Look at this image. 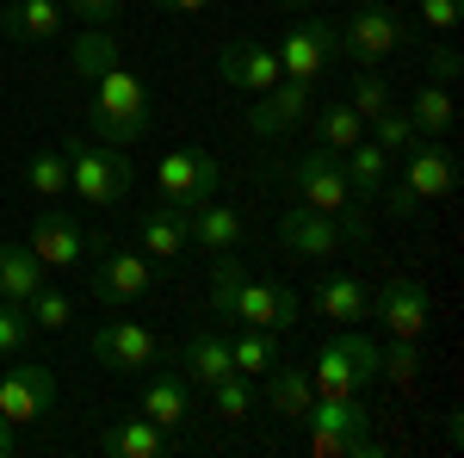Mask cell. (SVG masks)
I'll return each instance as SVG.
<instances>
[{"instance_id":"f35d334b","label":"cell","mask_w":464,"mask_h":458,"mask_svg":"<svg viewBox=\"0 0 464 458\" xmlns=\"http://www.w3.org/2000/svg\"><path fill=\"white\" fill-rule=\"evenodd\" d=\"M372 131H378V149H384V155H402V149L415 142V124H409L402 106H384L378 118H372Z\"/></svg>"},{"instance_id":"b9f144b4","label":"cell","mask_w":464,"mask_h":458,"mask_svg":"<svg viewBox=\"0 0 464 458\" xmlns=\"http://www.w3.org/2000/svg\"><path fill=\"white\" fill-rule=\"evenodd\" d=\"M428 81L452 87V81H459V50H433V56H428Z\"/></svg>"},{"instance_id":"d590c367","label":"cell","mask_w":464,"mask_h":458,"mask_svg":"<svg viewBox=\"0 0 464 458\" xmlns=\"http://www.w3.org/2000/svg\"><path fill=\"white\" fill-rule=\"evenodd\" d=\"M32 317H25V304H13V297H0V359H13V353H32Z\"/></svg>"},{"instance_id":"83f0119b","label":"cell","mask_w":464,"mask_h":458,"mask_svg":"<svg viewBox=\"0 0 464 458\" xmlns=\"http://www.w3.org/2000/svg\"><path fill=\"white\" fill-rule=\"evenodd\" d=\"M310 118H316V149H328V155H347L359 137H365V118H359L347 100H328V106H310Z\"/></svg>"},{"instance_id":"8992f818","label":"cell","mask_w":464,"mask_h":458,"mask_svg":"<svg viewBox=\"0 0 464 458\" xmlns=\"http://www.w3.org/2000/svg\"><path fill=\"white\" fill-rule=\"evenodd\" d=\"M310 385H316V396H365V390L378 385V341H365V335L322 341Z\"/></svg>"},{"instance_id":"836d02e7","label":"cell","mask_w":464,"mask_h":458,"mask_svg":"<svg viewBox=\"0 0 464 458\" xmlns=\"http://www.w3.org/2000/svg\"><path fill=\"white\" fill-rule=\"evenodd\" d=\"M211 409L223 415V422H248L254 415V385L242 378V372H223L211 385Z\"/></svg>"},{"instance_id":"7c38bea8","label":"cell","mask_w":464,"mask_h":458,"mask_svg":"<svg viewBox=\"0 0 464 458\" xmlns=\"http://www.w3.org/2000/svg\"><path fill=\"white\" fill-rule=\"evenodd\" d=\"M353 236H347V223L328 211H310V205H291V211H279V248L285 254H297V260H328L334 248H347Z\"/></svg>"},{"instance_id":"74e56055","label":"cell","mask_w":464,"mask_h":458,"mask_svg":"<svg viewBox=\"0 0 464 458\" xmlns=\"http://www.w3.org/2000/svg\"><path fill=\"white\" fill-rule=\"evenodd\" d=\"M316 458H378V434H310Z\"/></svg>"},{"instance_id":"f6af8a7d","label":"cell","mask_w":464,"mask_h":458,"mask_svg":"<svg viewBox=\"0 0 464 458\" xmlns=\"http://www.w3.org/2000/svg\"><path fill=\"white\" fill-rule=\"evenodd\" d=\"M279 6H297V13H310V6H316V0H279Z\"/></svg>"},{"instance_id":"e0dca14e","label":"cell","mask_w":464,"mask_h":458,"mask_svg":"<svg viewBox=\"0 0 464 458\" xmlns=\"http://www.w3.org/2000/svg\"><path fill=\"white\" fill-rule=\"evenodd\" d=\"M44 260V267H56V273H69V267H81L87 254H93V236L81 229V217L69 211H44L32 217V242H25Z\"/></svg>"},{"instance_id":"2e32d148","label":"cell","mask_w":464,"mask_h":458,"mask_svg":"<svg viewBox=\"0 0 464 458\" xmlns=\"http://www.w3.org/2000/svg\"><path fill=\"white\" fill-rule=\"evenodd\" d=\"M316 106V87L310 81H273L266 93H254V112H248V131L254 137H285L297 131Z\"/></svg>"},{"instance_id":"277c9868","label":"cell","mask_w":464,"mask_h":458,"mask_svg":"<svg viewBox=\"0 0 464 458\" xmlns=\"http://www.w3.org/2000/svg\"><path fill=\"white\" fill-rule=\"evenodd\" d=\"M402 44H409V19H402L396 6H384V0H353V13H347L341 32H334V50H341L353 69H378Z\"/></svg>"},{"instance_id":"ac0fdd59","label":"cell","mask_w":464,"mask_h":458,"mask_svg":"<svg viewBox=\"0 0 464 458\" xmlns=\"http://www.w3.org/2000/svg\"><path fill=\"white\" fill-rule=\"evenodd\" d=\"M217 74H223V87H236V93H266V87L279 81V56H273L260 37H236V44L217 50Z\"/></svg>"},{"instance_id":"8fae6325","label":"cell","mask_w":464,"mask_h":458,"mask_svg":"<svg viewBox=\"0 0 464 458\" xmlns=\"http://www.w3.org/2000/svg\"><path fill=\"white\" fill-rule=\"evenodd\" d=\"M279 81H310L316 87L322 74H328V56H334V32H328V19H297L285 25L279 37Z\"/></svg>"},{"instance_id":"e575fe53","label":"cell","mask_w":464,"mask_h":458,"mask_svg":"<svg viewBox=\"0 0 464 458\" xmlns=\"http://www.w3.org/2000/svg\"><path fill=\"white\" fill-rule=\"evenodd\" d=\"M347 106H353L359 118L372 124L378 112L391 106V87H384V74H378V69H353V87H347Z\"/></svg>"},{"instance_id":"ab89813d","label":"cell","mask_w":464,"mask_h":458,"mask_svg":"<svg viewBox=\"0 0 464 458\" xmlns=\"http://www.w3.org/2000/svg\"><path fill=\"white\" fill-rule=\"evenodd\" d=\"M63 13H69V19H87V25H118V19H124V0H63Z\"/></svg>"},{"instance_id":"1f68e13d","label":"cell","mask_w":464,"mask_h":458,"mask_svg":"<svg viewBox=\"0 0 464 458\" xmlns=\"http://www.w3.org/2000/svg\"><path fill=\"white\" fill-rule=\"evenodd\" d=\"M25 317H32L37 335H56V328H69V322H74V297H69V291H56V285H37L32 297H25Z\"/></svg>"},{"instance_id":"f546056e","label":"cell","mask_w":464,"mask_h":458,"mask_svg":"<svg viewBox=\"0 0 464 458\" xmlns=\"http://www.w3.org/2000/svg\"><path fill=\"white\" fill-rule=\"evenodd\" d=\"M402 112H409V124H415V137H446V131H452V118H459L452 87H440V81H421V93H415Z\"/></svg>"},{"instance_id":"ee69618b","label":"cell","mask_w":464,"mask_h":458,"mask_svg":"<svg viewBox=\"0 0 464 458\" xmlns=\"http://www.w3.org/2000/svg\"><path fill=\"white\" fill-rule=\"evenodd\" d=\"M13 453H19V427L0 415V458H13Z\"/></svg>"},{"instance_id":"d6a6232c","label":"cell","mask_w":464,"mask_h":458,"mask_svg":"<svg viewBox=\"0 0 464 458\" xmlns=\"http://www.w3.org/2000/svg\"><path fill=\"white\" fill-rule=\"evenodd\" d=\"M25 186H32L37 199H63V192H69V161H63V149H37L32 161H25Z\"/></svg>"},{"instance_id":"ba28073f","label":"cell","mask_w":464,"mask_h":458,"mask_svg":"<svg viewBox=\"0 0 464 458\" xmlns=\"http://www.w3.org/2000/svg\"><path fill=\"white\" fill-rule=\"evenodd\" d=\"M50 403H56V372H50V365H37L25 353L0 359V415H6V422L37 427L50 415Z\"/></svg>"},{"instance_id":"52a82bcc","label":"cell","mask_w":464,"mask_h":458,"mask_svg":"<svg viewBox=\"0 0 464 458\" xmlns=\"http://www.w3.org/2000/svg\"><path fill=\"white\" fill-rule=\"evenodd\" d=\"M155 186H161V199H168V205L198 211L205 199L223 192V161H217L211 149H168V155L155 161Z\"/></svg>"},{"instance_id":"30bf717a","label":"cell","mask_w":464,"mask_h":458,"mask_svg":"<svg viewBox=\"0 0 464 458\" xmlns=\"http://www.w3.org/2000/svg\"><path fill=\"white\" fill-rule=\"evenodd\" d=\"M391 174L415 205H433V199H446L459 186V161H452V149L440 137H415L402 149V168H391Z\"/></svg>"},{"instance_id":"7bdbcfd3","label":"cell","mask_w":464,"mask_h":458,"mask_svg":"<svg viewBox=\"0 0 464 458\" xmlns=\"http://www.w3.org/2000/svg\"><path fill=\"white\" fill-rule=\"evenodd\" d=\"M149 6H161V13H205L211 0H149Z\"/></svg>"},{"instance_id":"4316f807","label":"cell","mask_w":464,"mask_h":458,"mask_svg":"<svg viewBox=\"0 0 464 458\" xmlns=\"http://www.w3.org/2000/svg\"><path fill=\"white\" fill-rule=\"evenodd\" d=\"M266 403H273V415L279 422H304V409L316 403V385H310V372H297V365H273L266 372Z\"/></svg>"},{"instance_id":"cb8c5ba5","label":"cell","mask_w":464,"mask_h":458,"mask_svg":"<svg viewBox=\"0 0 464 458\" xmlns=\"http://www.w3.org/2000/svg\"><path fill=\"white\" fill-rule=\"evenodd\" d=\"M186 236L198 248H211V254H223V248H242V236H248V223H242V211L236 205H198V211H186Z\"/></svg>"},{"instance_id":"60d3db41","label":"cell","mask_w":464,"mask_h":458,"mask_svg":"<svg viewBox=\"0 0 464 458\" xmlns=\"http://www.w3.org/2000/svg\"><path fill=\"white\" fill-rule=\"evenodd\" d=\"M421 19H428V32H452L464 19V0H421Z\"/></svg>"},{"instance_id":"3957f363","label":"cell","mask_w":464,"mask_h":458,"mask_svg":"<svg viewBox=\"0 0 464 458\" xmlns=\"http://www.w3.org/2000/svg\"><path fill=\"white\" fill-rule=\"evenodd\" d=\"M63 161H69V192H81V205L93 211H118L130 199V149L118 142H87V137H69L63 142Z\"/></svg>"},{"instance_id":"d6986e66","label":"cell","mask_w":464,"mask_h":458,"mask_svg":"<svg viewBox=\"0 0 464 458\" xmlns=\"http://www.w3.org/2000/svg\"><path fill=\"white\" fill-rule=\"evenodd\" d=\"M130 229H137V248H143L161 273H168L179 254H186V242H192V236H186V211H179V205H168V199H161L155 211L130 217Z\"/></svg>"},{"instance_id":"603a6c76","label":"cell","mask_w":464,"mask_h":458,"mask_svg":"<svg viewBox=\"0 0 464 458\" xmlns=\"http://www.w3.org/2000/svg\"><path fill=\"white\" fill-rule=\"evenodd\" d=\"M100 453H111V458H161V453H174V434L155 427L149 415H130V422H111L106 427Z\"/></svg>"},{"instance_id":"d4e9b609","label":"cell","mask_w":464,"mask_h":458,"mask_svg":"<svg viewBox=\"0 0 464 458\" xmlns=\"http://www.w3.org/2000/svg\"><path fill=\"white\" fill-rule=\"evenodd\" d=\"M297 427L304 434H372V403H359V396H316Z\"/></svg>"},{"instance_id":"5bb4252c","label":"cell","mask_w":464,"mask_h":458,"mask_svg":"<svg viewBox=\"0 0 464 458\" xmlns=\"http://www.w3.org/2000/svg\"><path fill=\"white\" fill-rule=\"evenodd\" d=\"M155 279H161V267L149 260L143 248H137V254L118 248V254H100V267H93V297L111 304V310H124V304H137Z\"/></svg>"},{"instance_id":"44dd1931","label":"cell","mask_w":464,"mask_h":458,"mask_svg":"<svg viewBox=\"0 0 464 458\" xmlns=\"http://www.w3.org/2000/svg\"><path fill=\"white\" fill-rule=\"evenodd\" d=\"M174 365L186 372V385L211 390L223 372H236V365H229V335H217V328H192V335L174 347Z\"/></svg>"},{"instance_id":"9a60e30c","label":"cell","mask_w":464,"mask_h":458,"mask_svg":"<svg viewBox=\"0 0 464 458\" xmlns=\"http://www.w3.org/2000/svg\"><path fill=\"white\" fill-rule=\"evenodd\" d=\"M137 415H149L155 427H168V434H179V427L192 422V385H186V372H179L174 359L161 365H149L143 372V403H137Z\"/></svg>"},{"instance_id":"8d00e7d4","label":"cell","mask_w":464,"mask_h":458,"mask_svg":"<svg viewBox=\"0 0 464 458\" xmlns=\"http://www.w3.org/2000/svg\"><path fill=\"white\" fill-rule=\"evenodd\" d=\"M415 372H421V341H396L391 335V347H378V378L415 385Z\"/></svg>"},{"instance_id":"6da1fadb","label":"cell","mask_w":464,"mask_h":458,"mask_svg":"<svg viewBox=\"0 0 464 458\" xmlns=\"http://www.w3.org/2000/svg\"><path fill=\"white\" fill-rule=\"evenodd\" d=\"M69 69L87 87V131L100 142L130 149V142L149 137V87H143V74L118 56L106 25H87L69 44Z\"/></svg>"},{"instance_id":"f1b7e54d","label":"cell","mask_w":464,"mask_h":458,"mask_svg":"<svg viewBox=\"0 0 464 458\" xmlns=\"http://www.w3.org/2000/svg\"><path fill=\"white\" fill-rule=\"evenodd\" d=\"M44 273H50V267H44V260H37L25 242H6V248H0V297L25 304L37 285H44Z\"/></svg>"},{"instance_id":"4fadbf2b","label":"cell","mask_w":464,"mask_h":458,"mask_svg":"<svg viewBox=\"0 0 464 458\" xmlns=\"http://www.w3.org/2000/svg\"><path fill=\"white\" fill-rule=\"evenodd\" d=\"M372 317L391 328L396 341H421L428 335V322H433V297H428V285L421 279H391V285H378V297H372Z\"/></svg>"},{"instance_id":"7a4b0ae2","label":"cell","mask_w":464,"mask_h":458,"mask_svg":"<svg viewBox=\"0 0 464 458\" xmlns=\"http://www.w3.org/2000/svg\"><path fill=\"white\" fill-rule=\"evenodd\" d=\"M211 310L217 317H236L242 328H273V335H285L291 322L304 317L297 291L291 285H273V279H254L236 248L211 254Z\"/></svg>"},{"instance_id":"ffe728a7","label":"cell","mask_w":464,"mask_h":458,"mask_svg":"<svg viewBox=\"0 0 464 458\" xmlns=\"http://www.w3.org/2000/svg\"><path fill=\"white\" fill-rule=\"evenodd\" d=\"M310 310L328 322H341V328H353V322L372 317V291L353 279V273H316L310 285Z\"/></svg>"},{"instance_id":"484cf974","label":"cell","mask_w":464,"mask_h":458,"mask_svg":"<svg viewBox=\"0 0 464 458\" xmlns=\"http://www.w3.org/2000/svg\"><path fill=\"white\" fill-rule=\"evenodd\" d=\"M341 174H347V192H353V205H365V199H378V192H384V180H391V155H384L378 142L359 137L353 149H347V161H341Z\"/></svg>"},{"instance_id":"9c48e42d","label":"cell","mask_w":464,"mask_h":458,"mask_svg":"<svg viewBox=\"0 0 464 458\" xmlns=\"http://www.w3.org/2000/svg\"><path fill=\"white\" fill-rule=\"evenodd\" d=\"M87 353H93V365H106L111 378H143L149 365L161 359V341L149 335L143 322L130 317H111L93 328V341H87Z\"/></svg>"},{"instance_id":"5b68a950","label":"cell","mask_w":464,"mask_h":458,"mask_svg":"<svg viewBox=\"0 0 464 458\" xmlns=\"http://www.w3.org/2000/svg\"><path fill=\"white\" fill-rule=\"evenodd\" d=\"M285 174H291V192H297V205L341 217L353 242L365 236V217L353 211V192H347V174H341V155H328V149H310V155H297V161H291Z\"/></svg>"},{"instance_id":"4dcf8cb0","label":"cell","mask_w":464,"mask_h":458,"mask_svg":"<svg viewBox=\"0 0 464 458\" xmlns=\"http://www.w3.org/2000/svg\"><path fill=\"white\" fill-rule=\"evenodd\" d=\"M229 365H236L242 378H266V372L279 365V335H273V328H242V335H229Z\"/></svg>"},{"instance_id":"7402d4cb","label":"cell","mask_w":464,"mask_h":458,"mask_svg":"<svg viewBox=\"0 0 464 458\" xmlns=\"http://www.w3.org/2000/svg\"><path fill=\"white\" fill-rule=\"evenodd\" d=\"M63 25H69L63 0H6L0 6V32L13 44H50V37H63Z\"/></svg>"}]
</instances>
